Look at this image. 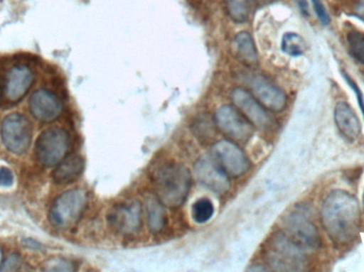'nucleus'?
<instances>
[{"instance_id": "nucleus-10", "label": "nucleus", "mask_w": 364, "mask_h": 272, "mask_svg": "<svg viewBox=\"0 0 364 272\" xmlns=\"http://www.w3.org/2000/svg\"><path fill=\"white\" fill-rule=\"evenodd\" d=\"M231 99L242 114L256 127L262 130L274 128L273 117L267 113L264 107L256 99L252 94L242 87H237L231 92Z\"/></svg>"}, {"instance_id": "nucleus-4", "label": "nucleus", "mask_w": 364, "mask_h": 272, "mask_svg": "<svg viewBox=\"0 0 364 272\" xmlns=\"http://www.w3.org/2000/svg\"><path fill=\"white\" fill-rule=\"evenodd\" d=\"M265 259L272 269L280 271H301L305 262L303 249L284 233L272 239Z\"/></svg>"}, {"instance_id": "nucleus-32", "label": "nucleus", "mask_w": 364, "mask_h": 272, "mask_svg": "<svg viewBox=\"0 0 364 272\" xmlns=\"http://www.w3.org/2000/svg\"><path fill=\"white\" fill-rule=\"evenodd\" d=\"M356 12L359 17L364 19V0L359 2L358 6H357L356 8Z\"/></svg>"}, {"instance_id": "nucleus-7", "label": "nucleus", "mask_w": 364, "mask_h": 272, "mask_svg": "<svg viewBox=\"0 0 364 272\" xmlns=\"http://www.w3.org/2000/svg\"><path fill=\"white\" fill-rule=\"evenodd\" d=\"M212 153L223 170L231 177H241L250 169V160L233 141L227 139L218 141L212 147Z\"/></svg>"}, {"instance_id": "nucleus-20", "label": "nucleus", "mask_w": 364, "mask_h": 272, "mask_svg": "<svg viewBox=\"0 0 364 272\" xmlns=\"http://www.w3.org/2000/svg\"><path fill=\"white\" fill-rule=\"evenodd\" d=\"M257 0H226V11L235 23H245L252 16Z\"/></svg>"}, {"instance_id": "nucleus-27", "label": "nucleus", "mask_w": 364, "mask_h": 272, "mask_svg": "<svg viewBox=\"0 0 364 272\" xmlns=\"http://www.w3.org/2000/svg\"><path fill=\"white\" fill-rule=\"evenodd\" d=\"M311 1L312 4H314V11H316V16L320 19L321 23L325 26L329 25L331 17H329L328 12H327L324 4L321 2V0H311Z\"/></svg>"}, {"instance_id": "nucleus-35", "label": "nucleus", "mask_w": 364, "mask_h": 272, "mask_svg": "<svg viewBox=\"0 0 364 272\" xmlns=\"http://www.w3.org/2000/svg\"><path fill=\"white\" fill-rule=\"evenodd\" d=\"M363 209H364V192H363Z\"/></svg>"}, {"instance_id": "nucleus-30", "label": "nucleus", "mask_w": 364, "mask_h": 272, "mask_svg": "<svg viewBox=\"0 0 364 272\" xmlns=\"http://www.w3.org/2000/svg\"><path fill=\"white\" fill-rule=\"evenodd\" d=\"M23 246L26 248H29V249L33 250H42V246L40 244L36 243V241H32V239H25L23 241Z\"/></svg>"}, {"instance_id": "nucleus-21", "label": "nucleus", "mask_w": 364, "mask_h": 272, "mask_svg": "<svg viewBox=\"0 0 364 272\" xmlns=\"http://www.w3.org/2000/svg\"><path fill=\"white\" fill-rule=\"evenodd\" d=\"M282 49L291 57H299L306 50V43L301 36L294 32H288L282 38Z\"/></svg>"}, {"instance_id": "nucleus-33", "label": "nucleus", "mask_w": 364, "mask_h": 272, "mask_svg": "<svg viewBox=\"0 0 364 272\" xmlns=\"http://www.w3.org/2000/svg\"><path fill=\"white\" fill-rule=\"evenodd\" d=\"M2 89H4V83H2L1 78H0V99H1Z\"/></svg>"}, {"instance_id": "nucleus-15", "label": "nucleus", "mask_w": 364, "mask_h": 272, "mask_svg": "<svg viewBox=\"0 0 364 272\" xmlns=\"http://www.w3.org/2000/svg\"><path fill=\"white\" fill-rule=\"evenodd\" d=\"M250 85L255 97L265 109L273 112L284 110L287 104L286 94L269 79L257 75L250 78Z\"/></svg>"}, {"instance_id": "nucleus-16", "label": "nucleus", "mask_w": 364, "mask_h": 272, "mask_svg": "<svg viewBox=\"0 0 364 272\" xmlns=\"http://www.w3.org/2000/svg\"><path fill=\"white\" fill-rule=\"evenodd\" d=\"M335 121L340 134L350 141L358 139L361 124L354 109L346 102H338L335 109Z\"/></svg>"}, {"instance_id": "nucleus-17", "label": "nucleus", "mask_w": 364, "mask_h": 272, "mask_svg": "<svg viewBox=\"0 0 364 272\" xmlns=\"http://www.w3.org/2000/svg\"><path fill=\"white\" fill-rule=\"evenodd\" d=\"M85 169V161L81 156H74L64 158L60 164L57 165L53 173L55 183L60 185H66L76 181Z\"/></svg>"}, {"instance_id": "nucleus-24", "label": "nucleus", "mask_w": 364, "mask_h": 272, "mask_svg": "<svg viewBox=\"0 0 364 272\" xmlns=\"http://www.w3.org/2000/svg\"><path fill=\"white\" fill-rule=\"evenodd\" d=\"M42 271L48 272H72L76 271L74 263L64 259H51L43 264Z\"/></svg>"}, {"instance_id": "nucleus-11", "label": "nucleus", "mask_w": 364, "mask_h": 272, "mask_svg": "<svg viewBox=\"0 0 364 272\" xmlns=\"http://www.w3.org/2000/svg\"><path fill=\"white\" fill-rule=\"evenodd\" d=\"M287 235L301 249L314 250L320 247L318 229L303 214L292 213L284 220Z\"/></svg>"}, {"instance_id": "nucleus-34", "label": "nucleus", "mask_w": 364, "mask_h": 272, "mask_svg": "<svg viewBox=\"0 0 364 272\" xmlns=\"http://www.w3.org/2000/svg\"><path fill=\"white\" fill-rule=\"evenodd\" d=\"M1 261H2V252H1V249H0V265H1Z\"/></svg>"}, {"instance_id": "nucleus-26", "label": "nucleus", "mask_w": 364, "mask_h": 272, "mask_svg": "<svg viewBox=\"0 0 364 272\" xmlns=\"http://www.w3.org/2000/svg\"><path fill=\"white\" fill-rule=\"evenodd\" d=\"M342 76H343L344 80L346 81V83L350 85V89L356 93L357 102H358L359 107H360L361 112H363L364 117V96L363 92H361L360 87H359L358 85L353 80V78L350 75L346 74V72H342Z\"/></svg>"}, {"instance_id": "nucleus-12", "label": "nucleus", "mask_w": 364, "mask_h": 272, "mask_svg": "<svg viewBox=\"0 0 364 272\" xmlns=\"http://www.w3.org/2000/svg\"><path fill=\"white\" fill-rule=\"evenodd\" d=\"M194 170L197 180L216 194H225L230 187L227 173L211 156L199 158L195 164Z\"/></svg>"}, {"instance_id": "nucleus-13", "label": "nucleus", "mask_w": 364, "mask_h": 272, "mask_svg": "<svg viewBox=\"0 0 364 272\" xmlns=\"http://www.w3.org/2000/svg\"><path fill=\"white\" fill-rule=\"evenodd\" d=\"M34 74L29 66L17 64L12 66L6 76L4 94L11 104H18L31 89Z\"/></svg>"}, {"instance_id": "nucleus-9", "label": "nucleus", "mask_w": 364, "mask_h": 272, "mask_svg": "<svg viewBox=\"0 0 364 272\" xmlns=\"http://www.w3.org/2000/svg\"><path fill=\"white\" fill-rule=\"evenodd\" d=\"M111 229L124 236H132L142 226V207L138 201L115 205L108 215Z\"/></svg>"}, {"instance_id": "nucleus-19", "label": "nucleus", "mask_w": 364, "mask_h": 272, "mask_svg": "<svg viewBox=\"0 0 364 272\" xmlns=\"http://www.w3.org/2000/svg\"><path fill=\"white\" fill-rule=\"evenodd\" d=\"M147 220L151 232H161L166 224V215L164 205L157 196H149L146 199Z\"/></svg>"}, {"instance_id": "nucleus-28", "label": "nucleus", "mask_w": 364, "mask_h": 272, "mask_svg": "<svg viewBox=\"0 0 364 272\" xmlns=\"http://www.w3.org/2000/svg\"><path fill=\"white\" fill-rule=\"evenodd\" d=\"M188 6L200 12H208L214 8L218 0H186Z\"/></svg>"}, {"instance_id": "nucleus-1", "label": "nucleus", "mask_w": 364, "mask_h": 272, "mask_svg": "<svg viewBox=\"0 0 364 272\" xmlns=\"http://www.w3.org/2000/svg\"><path fill=\"white\" fill-rule=\"evenodd\" d=\"M322 224L331 239L340 245L352 243L360 230V209L357 199L346 190H333L322 207Z\"/></svg>"}, {"instance_id": "nucleus-8", "label": "nucleus", "mask_w": 364, "mask_h": 272, "mask_svg": "<svg viewBox=\"0 0 364 272\" xmlns=\"http://www.w3.org/2000/svg\"><path fill=\"white\" fill-rule=\"evenodd\" d=\"M218 129L237 143H246L254 134V126L237 109L224 106L215 114Z\"/></svg>"}, {"instance_id": "nucleus-29", "label": "nucleus", "mask_w": 364, "mask_h": 272, "mask_svg": "<svg viewBox=\"0 0 364 272\" xmlns=\"http://www.w3.org/2000/svg\"><path fill=\"white\" fill-rule=\"evenodd\" d=\"M14 183V175L11 169L6 167H0V186L11 187Z\"/></svg>"}, {"instance_id": "nucleus-3", "label": "nucleus", "mask_w": 364, "mask_h": 272, "mask_svg": "<svg viewBox=\"0 0 364 272\" xmlns=\"http://www.w3.org/2000/svg\"><path fill=\"white\" fill-rule=\"evenodd\" d=\"M87 203V192L80 188L60 195L49 210V220L53 226L68 229L80 220Z\"/></svg>"}, {"instance_id": "nucleus-23", "label": "nucleus", "mask_w": 364, "mask_h": 272, "mask_svg": "<svg viewBox=\"0 0 364 272\" xmlns=\"http://www.w3.org/2000/svg\"><path fill=\"white\" fill-rule=\"evenodd\" d=\"M214 214V207L209 199H199L192 207V215L195 222L205 224L211 219Z\"/></svg>"}, {"instance_id": "nucleus-25", "label": "nucleus", "mask_w": 364, "mask_h": 272, "mask_svg": "<svg viewBox=\"0 0 364 272\" xmlns=\"http://www.w3.org/2000/svg\"><path fill=\"white\" fill-rule=\"evenodd\" d=\"M21 258L19 256V254H13L4 261V263H1V266H0V271L4 272H14L18 271L21 269Z\"/></svg>"}, {"instance_id": "nucleus-14", "label": "nucleus", "mask_w": 364, "mask_h": 272, "mask_svg": "<svg viewBox=\"0 0 364 272\" xmlns=\"http://www.w3.org/2000/svg\"><path fill=\"white\" fill-rule=\"evenodd\" d=\"M32 116L41 123H51L57 119L63 110V104L55 94L48 89L34 92L29 100Z\"/></svg>"}, {"instance_id": "nucleus-31", "label": "nucleus", "mask_w": 364, "mask_h": 272, "mask_svg": "<svg viewBox=\"0 0 364 272\" xmlns=\"http://www.w3.org/2000/svg\"><path fill=\"white\" fill-rule=\"evenodd\" d=\"M296 4H299V9L304 15H309V4L308 0H295Z\"/></svg>"}, {"instance_id": "nucleus-22", "label": "nucleus", "mask_w": 364, "mask_h": 272, "mask_svg": "<svg viewBox=\"0 0 364 272\" xmlns=\"http://www.w3.org/2000/svg\"><path fill=\"white\" fill-rule=\"evenodd\" d=\"M346 40L353 57L364 64V32L352 30L346 34Z\"/></svg>"}, {"instance_id": "nucleus-6", "label": "nucleus", "mask_w": 364, "mask_h": 272, "mask_svg": "<svg viewBox=\"0 0 364 272\" xmlns=\"http://www.w3.org/2000/svg\"><path fill=\"white\" fill-rule=\"evenodd\" d=\"M4 147L16 156L28 151L32 141V125L23 115L12 113L4 117L0 129Z\"/></svg>"}, {"instance_id": "nucleus-5", "label": "nucleus", "mask_w": 364, "mask_h": 272, "mask_svg": "<svg viewBox=\"0 0 364 272\" xmlns=\"http://www.w3.org/2000/svg\"><path fill=\"white\" fill-rule=\"evenodd\" d=\"M70 149V136L59 127L49 128L36 141V156L45 167H55L65 158Z\"/></svg>"}, {"instance_id": "nucleus-2", "label": "nucleus", "mask_w": 364, "mask_h": 272, "mask_svg": "<svg viewBox=\"0 0 364 272\" xmlns=\"http://www.w3.org/2000/svg\"><path fill=\"white\" fill-rule=\"evenodd\" d=\"M154 187L159 200L166 207H181L188 198L191 188V173L183 165L168 163L156 170Z\"/></svg>"}, {"instance_id": "nucleus-18", "label": "nucleus", "mask_w": 364, "mask_h": 272, "mask_svg": "<svg viewBox=\"0 0 364 272\" xmlns=\"http://www.w3.org/2000/svg\"><path fill=\"white\" fill-rule=\"evenodd\" d=\"M233 49L237 59L247 66H252L258 62L256 45L248 32H240L233 40Z\"/></svg>"}]
</instances>
